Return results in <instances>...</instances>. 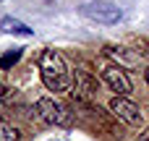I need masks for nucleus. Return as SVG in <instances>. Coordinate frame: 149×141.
I'll return each instance as SVG.
<instances>
[{
	"mask_svg": "<svg viewBox=\"0 0 149 141\" xmlns=\"http://www.w3.org/2000/svg\"><path fill=\"white\" fill-rule=\"evenodd\" d=\"M39 73H42V81L50 92L60 94V92L71 89V73H68V65H65L60 52L45 50L42 58H39Z\"/></svg>",
	"mask_w": 149,
	"mask_h": 141,
	"instance_id": "1",
	"label": "nucleus"
},
{
	"mask_svg": "<svg viewBox=\"0 0 149 141\" xmlns=\"http://www.w3.org/2000/svg\"><path fill=\"white\" fill-rule=\"evenodd\" d=\"M81 13L97 24H118L123 18V10L113 3H105V0H89L81 5Z\"/></svg>",
	"mask_w": 149,
	"mask_h": 141,
	"instance_id": "2",
	"label": "nucleus"
},
{
	"mask_svg": "<svg viewBox=\"0 0 149 141\" xmlns=\"http://www.w3.org/2000/svg\"><path fill=\"white\" fill-rule=\"evenodd\" d=\"M37 113H39V118H42L45 123H50V126H68V123H71L68 107H65L63 102L52 99V97H39V99H37Z\"/></svg>",
	"mask_w": 149,
	"mask_h": 141,
	"instance_id": "3",
	"label": "nucleus"
},
{
	"mask_svg": "<svg viewBox=\"0 0 149 141\" xmlns=\"http://www.w3.org/2000/svg\"><path fill=\"white\" fill-rule=\"evenodd\" d=\"M110 113H113L115 118H120L123 123L134 126V128H141V126H144L141 110H139L134 102H128L126 97H113V99H110Z\"/></svg>",
	"mask_w": 149,
	"mask_h": 141,
	"instance_id": "4",
	"label": "nucleus"
},
{
	"mask_svg": "<svg viewBox=\"0 0 149 141\" xmlns=\"http://www.w3.org/2000/svg\"><path fill=\"white\" fill-rule=\"evenodd\" d=\"M102 81L118 94V97H126V94H131V78L126 76V71L123 68H118V65H107L105 71H102Z\"/></svg>",
	"mask_w": 149,
	"mask_h": 141,
	"instance_id": "5",
	"label": "nucleus"
},
{
	"mask_svg": "<svg viewBox=\"0 0 149 141\" xmlns=\"http://www.w3.org/2000/svg\"><path fill=\"white\" fill-rule=\"evenodd\" d=\"M76 99H81V102H86V99H92L94 94H97V81L89 76V73H84V71H76V86H73V92H71Z\"/></svg>",
	"mask_w": 149,
	"mask_h": 141,
	"instance_id": "6",
	"label": "nucleus"
},
{
	"mask_svg": "<svg viewBox=\"0 0 149 141\" xmlns=\"http://www.w3.org/2000/svg\"><path fill=\"white\" fill-rule=\"evenodd\" d=\"M0 29H3L5 34H16V37H31V34H34V31H31L24 21L13 18V16H5V18L0 21Z\"/></svg>",
	"mask_w": 149,
	"mask_h": 141,
	"instance_id": "7",
	"label": "nucleus"
},
{
	"mask_svg": "<svg viewBox=\"0 0 149 141\" xmlns=\"http://www.w3.org/2000/svg\"><path fill=\"white\" fill-rule=\"evenodd\" d=\"M0 141H18V128L8 120H0Z\"/></svg>",
	"mask_w": 149,
	"mask_h": 141,
	"instance_id": "8",
	"label": "nucleus"
},
{
	"mask_svg": "<svg viewBox=\"0 0 149 141\" xmlns=\"http://www.w3.org/2000/svg\"><path fill=\"white\" fill-rule=\"evenodd\" d=\"M21 60V50H13V52H5L3 58H0V68L3 71H8V68H13L16 63Z\"/></svg>",
	"mask_w": 149,
	"mask_h": 141,
	"instance_id": "9",
	"label": "nucleus"
},
{
	"mask_svg": "<svg viewBox=\"0 0 149 141\" xmlns=\"http://www.w3.org/2000/svg\"><path fill=\"white\" fill-rule=\"evenodd\" d=\"M5 97H8V89H5V86H3V84H0V105H3V102H5Z\"/></svg>",
	"mask_w": 149,
	"mask_h": 141,
	"instance_id": "10",
	"label": "nucleus"
},
{
	"mask_svg": "<svg viewBox=\"0 0 149 141\" xmlns=\"http://www.w3.org/2000/svg\"><path fill=\"white\" fill-rule=\"evenodd\" d=\"M139 141H149V136H141V139H139Z\"/></svg>",
	"mask_w": 149,
	"mask_h": 141,
	"instance_id": "11",
	"label": "nucleus"
},
{
	"mask_svg": "<svg viewBox=\"0 0 149 141\" xmlns=\"http://www.w3.org/2000/svg\"><path fill=\"white\" fill-rule=\"evenodd\" d=\"M147 81H149V71H147Z\"/></svg>",
	"mask_w": 149,
	"mask_h": 141,
	"instance_id": "12",
	"label": "nucleus"
}]
</instances>
